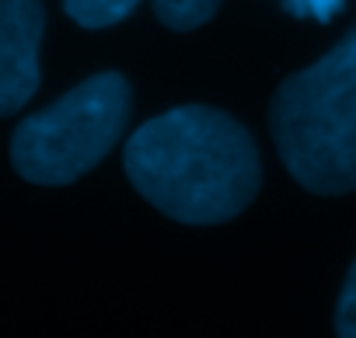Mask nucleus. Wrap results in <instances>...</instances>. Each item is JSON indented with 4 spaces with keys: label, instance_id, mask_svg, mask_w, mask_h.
Masks as SVG:
<instances>
[{
    "label": "nucleus",
    "instance_id": "nucleus-3",
    "mask_svg": "<svg viewBox=\"0 0 356 338\" xmlns=\"http://www.w3.org/2000/svg\"><path fill=\"white\" fill-rule=\"evenodd\" d=\"M129 115V84L98 74L56 105L29 115L11 140L15 171L35 185H70L115 146Z\"/></svg>",
    "mask_w": 356,
    "mask_h": 338
},
{
    "label": "nucleus",
    "instance_id": "nucleus-4",
    "mask_svg": "<svg viewBox=\"0 0 356 338\" xmlns=\"http://www.w3.org/2000/svg\"><path fill=\"white\" fill-rule=\"evenodd\" d=\"M42 25L39 0H0V119L22 112L39 87Z\"/></svg>",
    "mask_w": 356,
    "mask_h": 338
},
{
    "label": "nucleus",
    "instance_id": "nucleus-8",
    "mask_svg": "<svg viewBox=\"0 0 356 338\" xmlns=\"http://www.w3.org/2000/svg\"><path fill=\"white\" fill-rule=\"evenodd\" d=\"M280 4L293 15V18H314V22H332L346 0H280Z\"/></svg>",
    "mask_w": 356,
    "mask_h": 338
},
{
    "label": "nucleus",
    "instance_id": "nucleus-6",
    "mask_svg": "<svg viewBox=\"0 0 356 338\" xmlns=\"http://www.w3.org/2000/svg\"><path fill=\"white\" fill-rule=\"evenodd\" d=\"M140 0H63L67 15L84 25V28H108L115 22H122Z\"/></svg>",
    "mask_w": 356,
    "mask_h": 338
},
{
    "label": "nucleus",
    "instance_id": "nucleus-2",
    "mask_svg": "<svg viewBox=\"0 0 356 338\" xmlns=\"http://www.w3.org/2000/svg\"><path fill=\"white\" fill-rule=\"evenodd\" d=\"M269 126L286 171L307 192L356 189V25L318 63L280 84Z\"/></svg>",
    "mask_w": 356,
    "mask_h": 338
},
{
    "label": "nucleus",
    "instance_id": "nucleus-1",
    "mask_svg": "<svg viewBox=\"0 0 356 338\" xmlns=\"http://www.w3.org/2000/svg\"><path fill=\"white\" fill-rule=\"evenodd\" d=\"M122 164L154 210L189 227L234 220L262 182L259 150L245 126L203 105L143 122L129 136Z\"/></svg>",
    "mask_w": 356,
    "mask_h": 338
},
{
    "label": "nucleus",
    "instance_id": "nucleus-5",
    "mask_svg": "<svg viewBox=\"0 0 356 338\" xmlns=\"http://www.w3.org/2000/svg\"><path fill=\"white\" fill-rule=\"evenodd\" d=\"M220 8V0H154V11L161 18V25L175 28V32H193L200 25H207Z\"/></svg>",
    "mask_w": 356,
    "mask_h": 338
},
{
    "label": "nucleus",
    "instance_id": "nucleus-7",
    "mask_svg": "<svg viewBox=\"0 0 356 338\" xmlns=\"http://www.w3.org/2000/svg\"><path fill=\"white\" fill-rule=\"evenodd\" d=\"M335 335L339 338H356V262L342 282L339 307H335Z\"/></svg>",
    "mask_w": 356,
    "mask_h": 338
}]
</instances>
